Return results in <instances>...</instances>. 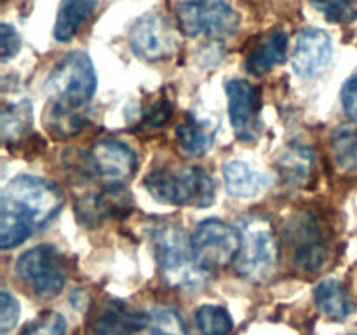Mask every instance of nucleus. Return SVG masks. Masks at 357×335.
I'll return each mask as SVG.
<instances>
[{"mask_svg": "<svg viewBox=\"0 0 357 335\" xmlns=\"http://www.w3.org/2000/svg\"><path fill=\"white\" fill-rule=\"evenodd\" d=\"M347 335H357V334H347Z\"/></svg>", "mask_w": 357, "mask_h": 335, "instance_id": "2f4dec72", "label": "nucleus"}, {"mask_svg": "<svg viewBox=\"0 0 357 335\" xmlns=\"http://www.w3.org/2000/svg\"><path fill=\"white\" fill-rule=\"evenodd\" d=\"M286 54H288V35L281 28H274L250 52L246 59V70L253 75L261 77L271 72L274 66L284 63Z\"/></svg>", "mask_w": 357, "mask_h": 335, "instance_id": "dca6fc26", "label": "nucleus"}, {"mask_svg": "<svg viewBox=\"0 0 357 335\" xmlns=\"http://www.w3.org/2000/svg\"><path fill=\"white\" fill-rule=\"evenodd\" d=\"M96 9V0H63L54 21V38L59 42L72 40L84 23Z\"/></svg>", "mask_w": 357, "mask_h": 335, "instance_id": "6ab92c4d", "label": "nucleus"}, {"mask_svg": "<svg viewBox=\"0 0 357 335\" xmlns=\"http://www.w3.org/2000/svg\"><path fill=\"white\" fill-rule=\"evenodd\" d=\"M61 206V191L49 180L30 174L13 178L0 195V248L20 246L33 230L47 225Z\"/></svg>", "mask_w": 357, "mask_h": 335, "instance_id": "f257e3e1", "label": "nucleus"}, {"mask_svg": "<svg viewBox=\"0 0 357 335\" xmlns=\"http://www.w3.org/2000/svg\"><path fill=\"white\" fill-rule=\"evenodd\" d=\"M279 168L289 184H305L312 170V152L309 147L291 145L279 161Z\"/></svg>", "mask_w": 357, "mask_h": 335, "instance_id": "412c9836", "label": "nucleus"}, {"mask_svg": "<svg viewBox=\"0 0 357 335\" xmlns=\"http://www.w3.org/2000/svg\"><path fill=\"white\" fill-rule=\"evenodd\" d=\"M223 180L229 194L239 199L255 198L268 185V178L264 173L243 161H230L223 168Z\"/></svg>", "mask_w": 357, "mask_h": 335, "instance_id": "a211bd4d", "label": "nucleus"}, {"mask_svg": "<svg viewBox=\"0 0 357 335\" xmlns=\"http://www.w3.org/2000/svg\"><path fill=\"white\" fill-rule=\"evenodd\" d=\"M286 237L295 253V262L303 271H317L328 257L319 223L310 213H296L286 227Z\"/></svg>", "mask_w": 357, "mask_h": 335, "instance_id": "9b49d317", "label": "nucleus"}, {"mask_svg": "<svg viewBox=\"0 0 357 335\" xmlns=\"http://www.w3.org/2000/svg\"><path fill=\"white\" fill-rule=\"evenodd\" d=\"M150 335H188L183 316L173 307H155L149 313Z\"/></svg>", "mask_w": 357, "mask_h": 335, "instance_id": "393cba45", "label": "nucleus"}, {"mask_svg": "<svg viewBox=\"0 0 357 335\" xmlns=\"http://www.w3.org/2000/svg\"><path fill=\"white\" fill-rule=\"evenodd\" d=\"M16 272L38 299H54L65 288V258L51 244H38L24 251L17 258Z\"/></svg>", "mask_w": 357, "mask_h": 335, "instance_id": "39448f33", "label": "nucleus"}, {"mask_svg": "<svg viewBox=\"0 0 357 335\" xmlns=\"http://www.w3.org/2000/svg\"><path fill=\"white\" fill-rule=\"evenodd\" d=\"M31 124V105L20 101L3 108L2 112V136L6 142H14L26 133Z\"/></svg>", "mask_w": 357, "mask_h": 335, "instance_id": "b1692460", "label": "nucleus"}, {"mask_svg": "<svg viewBox=\"0 0 357 335\" xmlns=\"http://www.w3.org/2000/svg\"><path fill=\"white\" fill-rule=\"evenodd\" d=\"M153 253L164 281L178 288H197L206 271L199 267L190 237L178 227H162L153 234Z\"/></svg>", "mask_w": 357, "mask_h": 335, "instance_id": "7ed1b4c3", "label": "nucleus"}, {"mask_svg": "<svg viewBox=\"0 0 357 335\" xmlns=\"http://www.w3.org/2000/svg\"><path fill=\"white\" fill-rule=\"evenodd\" d=\"M21 335H66L65 318L58 313H47L33 321Z\"/></svg>", "mask_w": 357, "mask_h": 335, "instance_id": "bb28decb", "label": "nucleus"}, {"mask_svg": "<svg viewBox=\"0 0 357 335\" xmlns=\"http://www.w3.org/2000/svg\"><path fill=\"white\" fill-rule=\"evenodd\" d=\"M21 307L17 299H14L9 292L2 290L0 292V332L7 334L16 327L17 320H20Z\"/></svg>", "mask_w": 357, "mask_h": 335, "instance_id": "cd10ccee", "label": "nucleus"}, {"mask_svg": "<svg viewBox=\"0 0 357 335\" xmlns=\"http://www.w3.org/2000/svg\"><path fill=\"white\" fill-rule=\"evenodd\" d=\"M309 2L330 23L347 24L352 23L357 17L356 3L352 0H309Z\"/></svg>", "mask_w": 357, "mask_h": 335, "instance_id": "a878e982", "label": "nucleus"}, {"mask_svg": "<svg viewBox=\"0 0 357 335\" xmlns=\"http://www.w3.org/2000/svg\"><path fill=\"white\" fill-rule=\"evenodd\" d=\"M342 105H344L345 114L357 122V73L345 82L342 89Z\"/></svg>", "mask_w": 357, "mask_h": 335, "instance_id": "7c9ffc66", "label": "nucleus"}, {"mask_svg": "<svg viewBox=\"0 0 357 335\" xmlns=\"http://www.w3.org/2000/svg\"><path fill=\"white\" fill-rule=\"evenodd\" d=\"M229 115L234 133L243 142H253L260 135L261 94L258 87L243 79H234L227 84Z\"/></svg>", "mask_w": 357, "mask_h": 335, "instance_id": "9d476101", "label": "nucleus"}, {"mask_svg": "<svg viewBox=\"0 0 357 335\" xmlns=\"http://www.w3.org/2000/svg\"><path fill=\"white\" fill-rule=\"evenodd\" d=\"M91 168L110 184H122L136 173L138 157L135 150L119 140H103L89 154Z\"/></svg>", "mask_w": 357, "mask_h": 335, "instance_id": "ddd939ff", "label": "nucleus"}, {"mask_svg": "<svg viewBox=\"0 0 357 335\" xmlns=\"http://www.w3.org/2000/svg\"><path fill=\"white\" fill-rule=\"evenodd\" d=\"M314 299H316V306L333 321H342L354 313V300L349 288L340 279L328 278L317 283L314 290Z\"/></svg>", "mask_w": 357, "mask_h": 335, "instance_id": "f3484780", "label": "nucleus"}, {"mask_svg": "<svg viewBox=\"0 0 357 335\" xmlns=\"http://www.w3.org/2000/svg\"><path fill=\"white\" fill-rule=\"evenodd\" d=\"M149 327V314L126 306L122 300L108 299L89 320V335H135Z\"/></svg>", "mask_w": 357, "mask_h": 335, "instance_id": "f8f14e48", "label": "nucleus"}, {"mask_svg": "<svg viewBox=\"0 0 357 335\" xmlns=\"http://www.w3.org/2000/svg\"><path fill=\"white\" fill-rule=\"evenodd\" d=\"M180 30L188 37L227 38L239 28V13L227 0H187L178 6Z\"/></svg>", "mask_w": 357, "mask_h": 335, "instance_id": "0eeeda50", "label": "nucleus"}, {"mask_svg": "<svg viewBox=\"0 0 357 335\" xmlns=\"http://www.w3.org/2000/svg\"><path fill=\"white\" fill-rule=\"evenodd\" d=\"M279 260L275 234L267 222L250 223L241 234V248L234 265L237 274L250 281L264 283L274 276Z\"/></svg>", "mask_w": 357, "mask_h": 335, "instance_id": "423d86ee", "label": "nucleus"}, {"mask_svg": "<svg viewBox=\"0 0 357 335\" xmlns=\"http://www.w3.org/2000/svg\"><path fill=\"white\" fill-rule=\"evenodd\" d=\"M145 188L155 201L169 206H206L215 201V181L199 166L180 171L155 170L145 177Z\"/></svg>", "mask_w": 357, "mask_h": 335, "instance_id": "f03ea898", "label": "nucleus"}, {"mask_svg": "<svg viewBox=\"0 0 357 335\" xmlns=\"http://www.w3.org/2000/svg\"><path fill=\"white\" fill-rule=\"evenodd\" d=\"M178 145L188 156H202L213 145V131L208 124L188 115L176 128Z\"/></svg>", "mask_w": 357, "mask_h": 335, "instance_id": "aec40b11", "label": "nucleus"}, {"mask_svg": "<svg viewBox=\"0 0 357 335\" xmlns=\"http://www.w3.org/2000/svg\"><path fill=\"white\" fill-rule=\"evenodd\" d=\"M132 198L122 184H110L100 194L87 195L77 204L84 225H100L105 218H124L131 213Z\"/></svg>", "mask_w": 357, "mask_h": 335, "instance_id": "4468645a", "label": "nucleus"}, {"mask_svg": "<svg viewBox=\"0 0 357 335\" xmlns=\"http://www.w3.org/2000/svg\"><path fill=\"white\" fill-rule=\"evenodd\" d=\"M195 323L202 335H229L234 328L232 316L222 306L206 304L195 313Z\"/></svg>", "mask_w": 357, "mask_h": 335, "instance_id": "5701e85b", "label": "nucleus"}, {"mask_svg": "<svg viewBox=\"0 0 357 335\" xmlns=\"http://www.w3.org/2000/svg\"><path fill=\"white\" fill-rule=\"evenodd\" d=\"M333 45L330 35L319 28H305L296 37L293 70L302 77H314L330 63Z\"/></svg>", "mask_w": 357, "mask_h": 335, "instance_id": "2eb2a0df", "label": "nucleus"}, {"mask_svg": "<svg viewBox=\"0 0 357 335\" xmlns=\"http://www.w3.org/2000/svg\"><path fill=\"white\" fill-rule=\"evenodd\" d=\"M171 110H173V107H171V103L167 100L155 101L145 112V124H149L150 128H159L164 122L169 121Z\"/></svg>", "mask_w": 357, "mask_h": 335, "instance_id": "c756f323", "label": "nucleus"}, {"mask_svg": "<svg viewBox=\"0 0 357 335\" xmlns=\"http://www.w3.org/2000/svg\"><path fill=\"white\" fill-rule=\"evenodd\" d=\"M96 84V72L89 56L82 51H72L49 75L47 93L56 110H73L93 98Z\"/></svg>", "mask_w": 357, "mask_h": 335, "instance_id": "20e7f679", "label": "nucleus"}, {"mask_svg": "<svg viewBox=\"0 0 357 335\" xmlns=\"http://www.w3.org/2000/svg\"><path fill=\"white\" fill-rule=\"evenodd\" d=\"M190 243L199 267L211 272L236 260L241 248V234L223 220L208 218L195 227Z\"/></svg>", "mask_w": 357, "mask_h": 335, "instance_id": "6e6552de", "label": "nucleus"}, {"mask_svg": "<svg viewBox=\"0 0 357 335\" xmlns=\"http://www.w3.org/2000/svg\"><path fill=\"white\" fill-rule=\"evenodd\" d=\"M335 161L345 171L357 170V126H340L331 136Z\"/></svg>", "mask_w": 357, "mask_h": 335, "instance_id": "4be33fe9", "label": "nucleus"}, {"mask_svg": "<svg viewBox=\"0 0 357 335\" xmlns=\"http://www.w3.org/2000/svg\"><path fill=\"white\" fill-rule=\"evenodd\" d=\"M129 44L139 58L160 61L171 58L176 52L178 38L164 14L149 13L132 24Z\"/></svg>", "mask_w": 357, "mask_h": 335, "instance_id": "1a4fd4ad", "label": "nucleus"}, {"mask_svg": "<svg viewBox=\"0 0 357 335\" xmlns=\"http://www.w3.org/2000/svg\"><path fill=\"white\" fill-rule=\"evenodd\" d=\"M21 47V38L10 24L3 23L0 27V49H2V61H9L17 54Z\"/></svg>", "mask_w": 357, "mask_h": 335, "instance_id": "c85d7f7f", "label": "nucleus"}]
</instances>
